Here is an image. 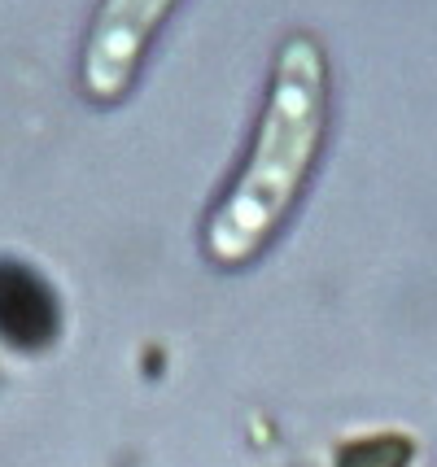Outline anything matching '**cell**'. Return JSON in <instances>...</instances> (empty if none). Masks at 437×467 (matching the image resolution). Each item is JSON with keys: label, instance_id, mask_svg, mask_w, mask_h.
Listing matches in <instances>:
<instances>
[{"label": "cell", "instance_id": "1", "mask_svg": "<svg viewBox=\"0 0 437 467\" xmlns=\"http://www.w3.org/2000/svg\"><path fill=\"white\" fill-rule=\"evenodd\" d=\"M324 109V57L311 40H289L276 57V79L263 105V122L254 131L250 158L206 223V254L219 266L250 263L289 219L319 153Z\"/></svg>", "mask_w": 437, "mask_h": 467}, {"label": "cell", "instance_id": "2", "mask_svg": "<svg viewBox=\"0 0 437 467\" xmlns=\"http://www.w3.org/2000/svg\"><path fill=\"white\" fill-rule=\"evenodd\" d=\"M171 5L175 0H101L84 44V70H79L92 101H119L131 88L136 66L145 61L149 40L167 22Z\"/></svg>", "mask_w": 437, "mask_h": 467}]
</instances>
